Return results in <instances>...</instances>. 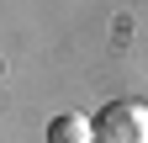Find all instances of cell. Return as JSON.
<instances>
[{"instance_id": "obj_1", "label": "cell", "mask_w": 148, "mask_h": 143, "mask_svg": "<svg viewBox=\"0 0 148 143\" xmlns=\"http://www.w3.org/2000/svg\"><path fill=\"white\" fill-rule=\"evenodd\" d=\"M95 143H148V101H111L95 111Z\"/></svg>"}, {"instance_id": "obj_2", "label": "cell", "mask_w": 148, "mask_h": 143, "mask_svg": "<svg viewBox=\"0 0 148 143\" xmlns=\"http://www.w3.org/2000/svg\"><path fill=\"white\" fill-rule=\"evenodd\" d=\"M48 143H95V122L79 117V111H69V117H58L48 127Z\"/></svg>"}]
</instances>
